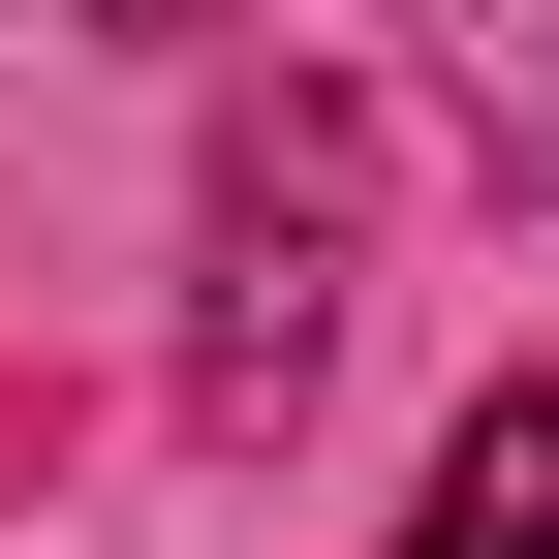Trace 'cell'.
<instances>
[{"mask_svg":"<svg viewBox=\"0 0 559 559\" xmlns=\"http://www.w3.org/2000/svg\"><path fill=\"white\" fill-rule=\"evenodd\" d=\"M436 32V94L498 124V187H559V0H404Z\"/></svg>","mask_w":559,"mask_h":559,"instance_id":"7a4b0ae2","label":"cell"},{"mask_svg":"<svg viewBox=\"0 0 559 559\" xmlns=\"http://www.w3.org/2000/svg\"><path fill=\"white\" fill-rule=\"evenodd\" d=\"M32 32H187V0H32Z\"/></svg>","mask_w":559,"mask_h":559,"instance_id":"3957f363","label":"cell"},{"mask_svg":"<svg viewBox=\"0 0 559 559\" xmlns=\"http://www.w3.org/2000/svg\"><path fill=\"white\" fill-rule=\"evenodd\" d=\"M404 559H559V373H498L436 436V498H404Z\"/></svg>","mask_w":559,"mask_h":559,"instance_id":"6da1fadb","label":"cell"}]
</instances>
